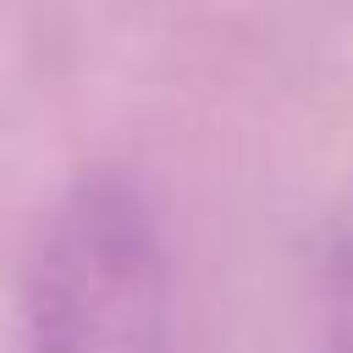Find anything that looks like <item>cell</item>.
<instances>
[{
    "label": "cell",
    "instance_id": "6da1fadb",
    "mask_svg": "<svg viewBox=\"0 0 353 353\" xmlns=\"http://www.w3.org/2000/svg\"><path fill=\"white\" fill-rule=\"evenodd\" d=\"M165 259L149 204L83 176L50 215L28 276V353H160Z\"/></svg>",
    "mask_w": 353,
    "mask_h": 353
},
{
    "label": "cell",
    "instance_id": "7a4b0ae2",
    "mask_svg": "<svg viewBox=\"0 0 353 353\" xmlns=\"http://www.w3.org/2000/svg\"><path fill=\"white\" fill-rule=\"evenodd\" d=\"M320 325H325V353H353V176H347V188L331 210V232H325Z\"/></svg>",
    "mask_w": 353,
    "mask_h": 353
}]
</instances>
